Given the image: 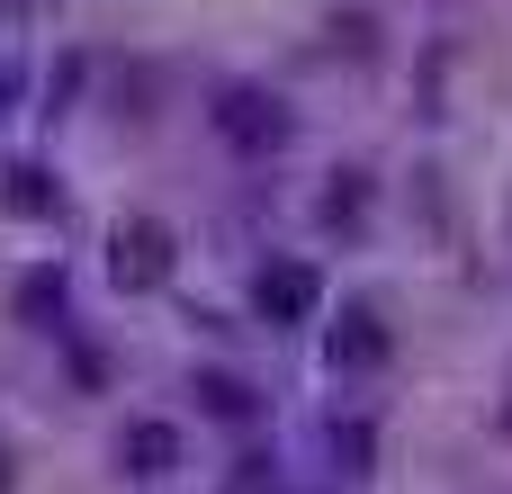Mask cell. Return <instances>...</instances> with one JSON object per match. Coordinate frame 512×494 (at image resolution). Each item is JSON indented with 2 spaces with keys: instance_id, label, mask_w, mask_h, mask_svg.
<instances>
[{
  "instance_id": "cell-1",
  "label": "cell",
  "mask_w": 512,
  "mask_h": 494,
  "mask_svg": "<svg viewBox=\"0 0 512 494\" xmlns=\"http://www.w3.org/2000/svg\"><path fill=\"white\" fill-rule=\"evenodd\" d=\"M207 126H216V144H225V153H243V162H270V153H288V135H297L288 99H279V90H261V81H225V90H216V108H207Z\"/></svg>"
},
{
  "instance_id": "cell-2",
  "label": "cell",
  "mask_w": 512,
  "mask_h": 494,
  "mask_svg": "<svg viewBox=\"0 0 512 494\" xmlns=\"http://www.w3.org/2000/svg\"><path fill=\"white\" fill-rule=\"evenodd\" d=\"M252 315H261L270 333H306V324H324V270H315L306 252H270V261L252 270Z\"/></svg>"
},
{
  "instance_id": "cell-3",
  "label": "cell",
  "mask_w": 512,
  "mask_h": 494,
  "mask_svg": "<svg viewBox=\"0 0 512 494\" xmlns=\"http://www.w3.org/2000/svg\"><path fill=\"white\" fill-rule=\"evenodd\" d=\"M387 360H396V333H387V315L369 297H351L342 315H324V369L333 378H378Z\"/></svg>"
},
{
  "instance_id": "cell-4",
  "label": "cell",
  "mask_w": 512,
  "mask_h": 494,
  "mask_svg": "<svg viewBox=\"0 0 512 494\" xmlns=\"http://www.w3.org/2000/svg\"><path fill=\"white\" fill-rule=\"evenodd\" d=\"M180 468H189V432H180L171 414H126V423H117V477L171 486Z\"/></svg>"
},
{
  "instance_id": "cell-5",
  "label": "cell",
  "mask_w": 512,
  "mask_h": 494,
  "mask_svg": "<svg viewBox=\"0 0 512 494\" xmlns=\"http://www.w3.org/2000/svg\"><path fill=\"white\" fill-rule=\"evenodd\" d=\"M171 261H180V234H171L162 216H117V234H108V270H117V288H162Z\"/></svg>"
},
{
  "instance_id": "cell-6",
  "label": "cell",
  "mask_w": 512,
  "mask_h": 494,
  "mask_svg": "<svg viewBox=\"0 0 512 494\" xmlns=\"http://www.w3.org/2000/svg\"><path fill=\"white\" fill-rule=\"evenodd\" d=\"M189 396H198V414L225 423V432H252V423L270 414V396H261L243 369H189Z\"/></svg>"
},
{
  "instance_id": "cell-7",
  "label": "cell",
  "mask_w": 512,
  "mask_h": 494,
  "mask_svg": "<svg viewBox=\"0 0 512 494\" xmlns=\"http://www.w3.org/2000/svg\"><path fill=\"white\" fill-rule=\"evenodd\" d=\"M324 468H333V486H342V477L360 486V477L378 468V423H369V414H324Z\"/></svg>"
},
{
  "instance_id": "cell-8",
  "label": "cell",
  "mask_w": 512,
  "mask_h": 494,
  "mask_svg": "<svg viewBox=\"0 0 512 494\" xmlns=\"http://www.w3.org/2000/svg\"><path fill=\"white\" fill-rule=\"evenodd\" d=\"M63 315H72V279H63L54 261H36V270L18 279V324H27V333H63Z\"/></svg>"
},
{
  "instance_id": "cell-9",
  "label": "cell",
  "mask_w": 512,
  "mask_h": 494,
  "mask_svg": "<svg viewBox=\"0 0 512 494\" xmlns=\"http://www.w3.org/2000/svg\"><path fill=\"white\" fill-rule=\"evenodd\" d=\"M216 494H297V486H288V459L279 450H234L225 477H216Z\"/></svg>"
},
{
  "instance_id": "cell-10",
  "label": "cell",
  "mask_w": 512,
  "mask_h": 494,
  "mask_svg": "<svg viewBox=\"0 0 512 494\" xmlns=\"http://www.w3.org/2000/svg\"><path fill=\"white\" fill-rule=\"evenodd\" d=\"M315 216L342 225V234H360V225H369V171H333V189L315 198Z\"/></svg>"
},
{
  "instance_id": "cell-11",
  "label": "cell",
  "mask_w": 512,
  "mask_h": 494,
  "mask_svg": "<svg viewBox=\"0 0 512 494\" xmlns=\"http://www.w3.org/2000/svg\"><path fill=\"white\" fill-rule=\"evenodd\" d=\"M9 207H18V216H54V207H63V189H45V171H36V162H18V171H9Z\"/></svg>"
},
{
  "instance_id": "cell-12",
  "label": "cell",
  "mask_w": 512,
  "mask_h": 494,
  "mask_svg": "<svg viewBox=\"0 0 512 494\" xmlns=\"http://www.w3.org/2000/svg\"><path fill=\"white\" fill-rule=\"evenodd\" d=\"M9 90H18V63H0V117H9Z\"/></svg>"
},
{
  "instance_id": "cell-13",
  "label": "cell",
  "mask_w": 512,
  "mask_h": 494,
  "mask_svg": "<svg viewBox=\"0 0 512 494\" xmlns=\"http://www.w3.org/2000/svg\"><path fill=\"white\" fill-rule=\"evenodd\" d=\"M0 494H9V459H0Z\"/></svg>"
}]
</instances>
